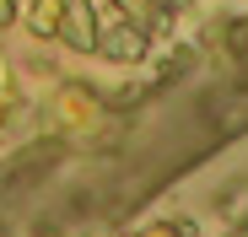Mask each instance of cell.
Instances as JSON below:
<instances>
[{"label": "cell", "mask_w": 248, "mask_h": 237, "mask_svg": "<svg viewBox=\"0 0 248 237\" xmlns=\"http://www.w3.org/2000/svg\"><path fill=\"white\" fill-rule=\"evenodd\" d=\"M54 16H60V0H44L38 16H32V32H54Z\"/></svg>", "instance_id": "cell-1"}]
</instances>
